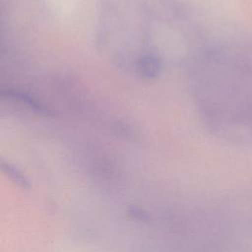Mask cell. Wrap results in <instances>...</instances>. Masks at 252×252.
<instances>
[{"label":"cell","instance_id":"1","mask_svg":"<svg viewBox=\"0 0 252 252\" xmlns=\"http://www.w3.org/2000/svg\"><path fill=\"white\" fill-rule=\"evenodd\" d=\"M161 60L156 54H146L137 62V73L144 79H155L161 72Z\"/></svg>","mask_w":252,"mask_h":252},{"label":"cell","instance_id":"2","mask_svg":"<svg viewBox=\"0 0 252 252\" xmlns=\"http://www.w3.org/2000/svg\"><path fill=\"white\" fill-rule=\"evenodd\" d=\"M6 95L12 99L18 100L19 102H21L22 104H24L26 107H29L31 110L35 111L39 114H44V115H48L50 113V111L45 108L44 106L38 104L35 100H33L32 97L28 96L25 94H21V93H17V92H12L9 91L6 93Z\"/></svg>","mask_w":252,"mask_h":252}]
</instances>
